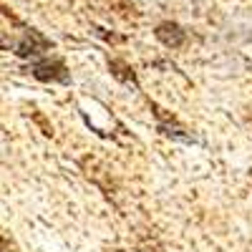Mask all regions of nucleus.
Segmentation results:
<instances>
[{"mask_svg": "<svg viewBox=\"0 0 252 252\" xmlns=\"http://www.w3.org/2000/svg\"><path fill=\"white\" fill-rule=\"evenodd\" d=\"M0 46H8V48H13V53L28 58V56H38V53L48 51L51 48V40L46 35H40L38 31H33V28H26V33L20 35L18 40H10V43L0 40Z\"/></svg>", "mask_w": 252, "mask_h": 252, "instance_id": "1", "label": "nucleus"}, {"mask_svg": "<svg viewBox=\"0 0 252 252\" xmlns=\"http://www.w3.org/2000/svg\"><path fill=\"white\" fill-rule=\"evenodd\" d=\"M33 76L38 81H56V83H68V68L61 58H43L33 63Z\"/></svg>", "mask_w": 252, "mask_h": 252, "instance_id": "2", "label": "nucleus"}, {"mask_svg": "<svg viewBox=\"0 0 252 252\" xmlns=\"http://www.w3.org/2000/svg\"><path fill=\"white\" fill-rule=\"evenodd\" d=\"M152 109H154V116H157V121H159V131H164L166 136H174V139H182V141H189V134H187V129L184 126L166 111V109H161V106H157V103H152Z\"/></svg>", "mask_w": 252, "mask_h": 252, "instance_id": "3", "label": "nucleus"}, {"mask_svg": "<svg viewBox=\"0 0 252 252\" xmlns=\"http://www.w3.org/2000/svg\"><path fill=\"white\" fill-rule=\"evenodd\" d=\"M157 40L159 43H164L166 48H182L184 40H187V33L182 31V26L172 23V20H166V23H159L157 31H154Z\"/></svg>", "mask_w": 252, "mask_h": 252, "instance_id": "4", "label": "nucleus"}, {"mask_svg": "<svg viewBox=\"0 0 252 252\" xmlns=\"http://www.w3.org/2000/svg\"><path fill=\"white\" fill-rule=\"evenodd\" d=\"M109 68H111V73H114V76H116L121 83H126V86H134V89H139L136 73H134V68L129 66V63H124V61L114 58V61L109 63Z\"/></svg>", "mask_w": 252, "mask_h": 252, "instance_id": "5", "label": "nucleus"}, {"mask_svg": "<svg viewBox=\"0 0 252 252\" xmlns=\"http://www.w3.org/2000/svg\"><path fill=\"white\" fill-rule=\"evenodd\" d=\"M0 252H20V247L5 235L3 227H0Z\"/></svg>", "mask_w": 252, "mask_h": 252, "instance_id": "6", "label": "nucleus"}]
</instances>
